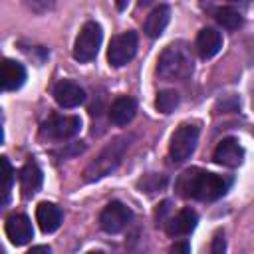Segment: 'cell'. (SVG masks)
Segmentation results:
<instances>
[{
  "mask_svg": "<svg viewBox=\"0 0 254 254\" xmlns=\"http://www.w3.org/2000/svg\"><path fill=\"white\" fill-rule=\"evenodd\" d=\"M214 20H216L222 28H226V30H236V28L242 26V16H240V12H236V10L230 8V6L216 8V10H214Z\"/></svg>",
  "mask_w": 254,
  "mask_h": 254,
  "instance_id": "obj_19",
  "label": "cell"
},
{
  "mask_svg": "<svg viewBox=\"0 0 254 254\" xmlns=\"http://www.w3.org/2000/svg\"><path fill=\"white\" fill-rule=\"evenodd\" d=\"M230 2H236V0H230Z\"/></svg>",
  "mask_w": 254,
  "mask_h": 254,
  "instance_id": "obj_28",
  "label": "cell"
},
{
  "mask_svg": "<svg viewBox=\"0 0 254 254\" xmlns=\"http://www.w3.org/2000/svg\"><path fill=\"white\" fill-rule=\"evenodd\" d=\"M157 73L165 81H185L192 73V58L181 44H171L163 50L157 62Z\"/></svg>",
  "mask_w": 254,
  "mask_h": 254,
  "instance_id": "obj_3",
  "label": "cell"
},
{
  "mask_svg": "<svg viewBox=\"0 0 254 254\" xmlns=\"http://www.w3.org/2000/svg\"><path fill=\"white\" fill-rule=\"evenodd\" d=\"M228 187L230 179L202 169H187L175 183V190L179 196L194 200H216L228 190Z\"/></svg>",
  "mask_w": 254,
  "mask_h": 254,
  "instance_id": "obj_1",
  "label": "cell"
},
{
  "mask_svg": "<svg viewBox=\"0 0 254 254\" xmlns=\"http://www.w3.org/2000/svg\"><path fill=\"white\" fill-rule=\"evenodd\" d=\"M151 2H153V0H139L141 6H147V4H151Z\"/></svg>",
  "mask_w": 254,
  "mask_h": 254,
  "instance_id": "obj_27",
  "label": "cell"
},
{
  "mask_svg": "<svg viewBox=\"0 0 254 254\" xmlns=\"http://www.w3.org/2000/svg\"><path fill=\"white\" fill-rule=\"evenodd\" d=\"M2 167H4V185H2V204H6V202H8V198H10L12 183H14V171H12V165H10L8 157H2Z\"/></svg>",
  "mask_w": 254,
  "mask_h": 254,
  "instance_id": "obj_21",
  "label": "cell"
},
{
  "mask_svg": "<svg viewBox=\"0 0 254 254\" xmlns=\"http://www.w3.org/2000/svg\"><path fill=\"white\" fill-rule=\"evenodd\" d=\"M32 10H36V12H44V10H50L52 8V4H54V0H24Z\"/></svg>",
  "mask_w": 254,
  "mask_h": 254,
  "instance_id": "obj_22",
  "label": "cell"
},
{
  "mask_svg": "<svg viewBox=\"0 0 254 254\" xmlns=\"http://www.w3.org/2000/svg\"><path fill=\"white\" fill-rule=\"evenodd\" d=\"M169 20H171V8L167 4H159L157 8H153L149 12V16L143 24V30L149 38H159L165 32Z\"/></svg>",
  "mask_w": 254,
  "mask_h": 254,
  "instance_id": "obj_16",
  "label": "cell"
},
{
  "mask_svg": "<svg viewBox=\"0 0 254 254\" xmlns=\"http://www.w3.org/2000/svg\"><path fill=\"white\" fill-rule=\"evenodd\" d=\"M131 141H133L131 135L115 137V139H113L107 147H103L101 153L85 167L83 179H85L87 183H93V181H99V179L107 177L109 173H113V171L121 165V161H123V157H125V153H127Z\"/></svg>",
  "mask_w": 254,
  "mask_h": 254,
  "instance_id": "obj_2",
  "label": "cell"
},
{
  "mask_svg": "<svg viewBox=\"0 0 254 254\" xmlns=\"http://www.w3.org/2000/svg\"><path fill=\"white\" fill-rule=\"evenodd\" d=\"M196 222H198L196 212L192 208H183L165 222V230L169 236H187L194 230Z\"/></svg>",
  "mask_w": 254,
  "mask_h": 254,
  "instance_id": "obj_12",
  "label": "cell"
},
{
  "mask_svg": "<svg viewBox=\"0 0 254 254\" xmlns=\"http://www.w3.org/2000/svg\"><path fill=\"white\" fill-rule=\"evenodd\" d=\"M54 99L60 107H65V109H71V107H77L85 101V91L71 79H62L56 83L54 87Z\"/></svg>",
  "mask_w": 254,
  "mask_h": 254,
  "instance_id": "obj_11",
  "label": "cell"
},
{
  "mask_svg": "<svg viewBox=\"0 0 254 254\" xmlns=\"http://www.w3.org/2000/svg\"><path fill=\"white\" fill-rule=\"evenodd\" d=\"M34 252H50V246H34L30 250V254H34Z\"/></svg>",
  "mask_w": 254,
  "mask_h": 254,
  "instance_id": "obj_25",
  "label": "cell"
},
{
  "mask_svg": "<svg viewBox=\"0 0 254 254\" xmlns=\"http://www.w3.org/2000/svg\"><path fill=\"white\" fill-rule=\"evenodd\" d=\"M4 228H6V236H8L10 242L16 244V246H22V244H26V242H30V240L34 238L32 222H30V218H28L26 214H22V212L10 214V216L6 218Z\"/></svg>",
  "mask_w": 254,
  "mask_h": 254,
  "instance_id": "obj_10",
  "label": "cell"
},
{
  "mask_svg": "<svg viewBox=\"0 0 254 254\" xmlns=\"http://www.w3.org/2000/svg\"><path fill=\"white\" fill-rule=\"evenodd\" d=\"M42 181H44L42 169L38 167L36 161L30 159V161L22 167V171H20V189H22V194H24L26 198L34 196V194L40 190Z\"/></svg>",
  "mask_w": 254,
  "mask_h": 254,
  "instance_id": "obj_13",
  "label": "cell"
},
{
  "mask_svg": "<svg viewBox=\"0 0 254 254\" xmlns=\"http://www.w3.org/2000/svg\"><path fill=\"white\" fill-rule=\"evenodd\" d=\"M81 119L75 115H52L48 121L42 123L40 135L50 141H65L79 133Z\"/></svg>",
  "mask_w": 254,
  "mask_h": 254,
  "instance_id": "obj_6",
  "label": "cell"
},
{
  "mask_svg": "<svg viewBox=\"0 0 254 254\" xmlns=\"http://www.w3.org/2000/svg\"><path fill=\"white\" fill-rule=\"evenodd\" d=\"M212 159H214V163H218L222 167H230V169L240 167L244 161V147L238 143V139L226 137L216 145Z\"/></svg>",
  "mask_w": 254,
  "mask_h": 254,
  "instance_id": "obj_9",
  "label": "cell"
},
{
  "mask_svg": "<svg viewBox=\"0 0 254 254\" xmlns=\"http://www.w3.org/2000/svg\"><path fill=\"white\" fill-rule=\"evenodd\" d=\"M26 81V69L22 64H18L16 60L6 58L2 64V85L6 91H16L24 85Z\"/></svg>",
  "mask_w": 254,
  "mask_h": 254,
  "instance_id": "obj_18",
  "label": "cell"
},
{
  "mask_svg": "<svg viewBox=\"0 0 254 254\" xmlns=\"http://www.w3.org/2000/svg\"><path fill=\"white\" fill-rule=\"evenodd\" d=\"M196 48H198L200 58L204 60L216 56L222 48V34L214 28H202L196 36Z\"/></svg>",
  "mask_w": 254,
  "mask_h": 254,
  "instance_id": "obj_17",
  "label": "cell"
},
{
  "mask_svg": "<svg viewBox=\"0 0 254 254\" xmlns=\"http://www.w3.org/2000/svg\"><path fill=\"white\" fill-rule=\"evenodd\" d=\"M212 254H220L222 250H224V234L222 232H218L216 236H214V242H212Z\"/></svg>",
  "mask_w": 254,
  "mask_h": 254,
  "instance_id": "obj_23",
  "label": "cell"
},
{
  "mask_svg": "<svg viewBox=\"0 0 254 254\" xmlns=\"http://www.w3.org/2000/svg\"><path fill=\"white\" fill-rule=\"evenodd\" d=\"M115 4H117V8H119V10H125V8H127V4H129V0H115Z\"/></svg>",
  "mask_w": 254,
  "mask_h": 254,
  "instance_id": "obj_26",
  "label": "cell"
},
{
  "mask_svg": "<svg viewBox=\"0 0 254 254\" xmlns=\"http://www.w3.org/2000/svg\"><path fill=\"white\" fill-rule=\"evenodd\" d=\"M179 101H181V97H179V93L175 89H163V91H159L155 105H157V109L161 113H171L179 105Z\"/></svg>",
  "mask_w": 254,
  "mask_h": 254,
  "instance_id": "obj_20",
  "label": "cell"
},
{
  "mask_svg": "<svg viewBox=\"0 0 254 254\" xmlns=\"http://www.w3.org/2000/svg\"><path fill=\"white\" fill-rule=\"evenodd\" d=\"M189 250H190L189 242H181V244H175V246L171 248V252H183V254H187Z\"/></svg>",
  "mask_w": 254,
  "mask_h": 254,
  "instance_id": "obj_24",
  "label": "cell"
},
{
  "mask_svg": "<svg viewBox=\"0 0 254 254\" xmlns=\"http://www.w3.org/2000/svg\"><path fill=\"white\" fill-rule=\"evenodd\" d=\"M137 54V34L135 32H123L111 38L109 50H107V60L113 67H121L129 64Z\"/></svg>",
  "mask_w": 254,
  "mask_h": 254,
  "instance_id": "obj_7",
  "label": "cell"
},
{
  "mask_svg": "<svg viewBox=\"0 0 254 254\" xmlns=\"http://www.w3.org/2000/svg\"><path fill=\"white\" fill-rule=\"evenodd\" d=\"M131 218H133V212L127 204L119 200H111L99 214V226L107 234H117L131 222Z\"/></svg>",
  "mask_w": 254,
  "mask_h": 254,
  "instance_id": "obj_8",
  "label": "cell"
},
{
  "mask_svg": "<svg viewBox=\"0 0 254 254\" xmlns=\"http://www.w3.org/2000/svg\"><path fill=\"white\" fill-rule=\"evenodd\" d=\"M101 40H103L101 26L97 22H85L75 38V44H73V58L81 64L91 62L99 52Z\"/></svg>",
  "mask_w": 254,
  "mask_h": 254,
  "instance_id": "obj_4",
  "label": "cell"
},
{
  "mask_svg": "<svg viewBox=\"0 0 254 254\" xmlns=\"http://www.w3.org/2000/svg\"><path fill=\"white\" fill-rule=\"evenodd\" d=\"M198 143V127L192 123H183L171 137L169 143V157L173 163H185L196 149Z\"/></svg>",
  "mask_w": 254,
  "mask_h": 254,
  "instance_id": "obj_5",
  "label": "cell"
},
{
  "mask_svg": "<svg viewBox=\"0 0 254 254\" xmlns=\"http://www.w3.org/2000/svg\"><path fill=\"white\" fill-rule=\"evenodd\" d=\"M137 113V101L131 95H119L109 107V119L115 125H127Z\"/></svg>",
  "mask_w": 254,
  "mask_h": 254,
  "instance_id": "obj_15",
  "label": "cell"
},
{
  "mask_svg": "<svg viewBox=\"0 0 254 254\" xmlns=\"http://www.w3.org/2000/svg\"><path fill=\"white\" fill-rule=\"evenodd\" d=\"M62 218H64V214H62L60 206H56L54 202H46L44 200V202H40L36 206V220H38L42 232H46V234L58 230L60 224H62Z\"/></svg>",
  "mask_w": 254,
  "mask_h": 254,
  "instance_id": "obj_14",
  "label": "cell"
}]
</instances>
